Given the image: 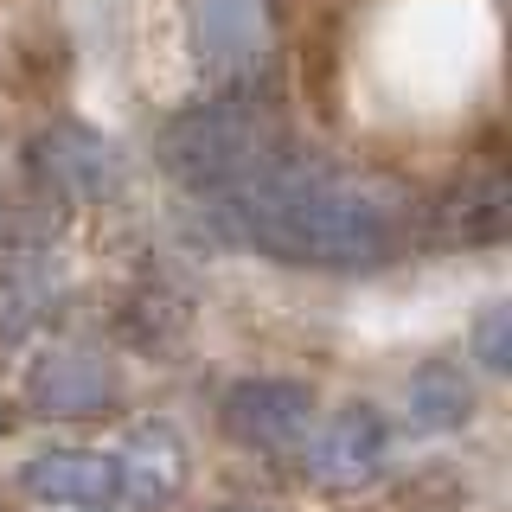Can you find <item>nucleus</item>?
I'll use <instances>...</instances> for the list:
<instances>
[{"label":"nucleus","instance_id":"7","mask_svg":"<svg viewBox=\"0 0 512 512\" xmlns=\"http://www.w3.org/2000/svg\"><path fill=\"white\" fill-rule=\"evenodd\" d=\"M122 397V378L103 352L58 346L45 359H32L26 372V410L32 416H103Z\"/></svg>","mask_w":512,"mask_h":512},{"label":"nucleus","instance_id":"6","mask_svg":"<svg viewBox=\"0 0 512 512\" xmlns=\"http://www.w3.org/2000/svg\"><path fill=\"white\" fill-rule=\"evenodd\" d=\"M26 167L52 199H109L122 186V154L77 122H58L45 135H32Z\"/></svg>","mask_w":512,"mask_h":512},{"label":"nucleus","instance_id":"13","mask_svg":"<svg viewBox=\"0 0 512 512\" xmlns=\"http://www.w3.org/2000/svg\"><path fill=\"white\" fill-rule=\"evenodd\" d=\"M218 512H276V506H218Z\"/></svg>","mask_w":512,"mask_h":512},{"label":"nucleus","instance_id":"4","mask_svg":"<svg viewBox=\"0 0 512 512\" xmlns=\"http://www.w3.org/2000/svg\"><path fill=\"white\" fill-rule=\"evenodd\" d=\"M192 45L218 84H250L276 52V13L269 0H186Z\"/></svg>","mask_w":512,"mask_h":512},{"label":"nucleus","instance_id":"11","mask_svg":"<svg viewBox=\"0 0 512 512\" xmlns=\"http://www.w3.org/2000/svg\"><path fill=\"white\" fill-rule=\"evenodd\" d=\"M448 231H455L461 244H500L506 237V180L500 173H480V180H468L455 192Z\"/></svg>","mask_w":512,"mask_h":512},{"label":"nucleus","instance_id":"8","mask_svg":"<svg viewBox=\"0 0 512 512\" xmlns=\"http://www.w3.org/2000/svg\"><path fill=\"white\" fill-rule=\"evenodd\" d=\"M109 461H116V493H128L135 506H167L186 487V442L173 423H135Z\"/></svg>","mask_w":512,"mask_h":512},{"label":"nucleus","instance_id":"12","mask_svg":"<svg viewBox=\"0 0 512 512\" xmlns=\"http://www.w3.org/2000/svg\"><path fill=\"white\" fill-rule=\"evenodd\" d=\"M474 359L487 365V372H506L512 365V308L506 301H487L474 320Z\"/></svg>","mask_w":512,"mask_h":512},{"label":"nucleus","instance_id":"9","mask_svg":"<svg viewBox=\"0 0 512 512\" xmlns=\"http://www.w3.org/2000/svg\"><path fill=\"white\" fill-rule=\"evenodd\" d=\"M20 487L45 506H103L116 493V461L96 448H39L20 468Z\"/></svg>","mask_w":512,"mask_h":512},{"label":"nucleus","instance_id":"1","mask_svg":"<svg viewBox=\"0 0 512 512\" xmlns=\"http://www.w3.org/2000/svg\"><path fill=\"white\" fill-rule=\"evenodd\" d=\"M212 205L244 244L295 269H372L404 244V192L295 148Z\"/></svg>","mask_w":512,"mask_h":512},{"label":"nucleus","instance_id":"10","mask_svg":"<svg viewBox=\"0 0 512 512\" xmlns=\"http://www.w3.org/2000/svg\"><path fill=\"white\" fill-rule=\"evenodd\" d=\"M474 416V384L461 365L448 359H429L423 372L410 378V429L423 436H442V429H461Z\"/></svg>","mask_w":512,"mask_h":512},{"label":"nucleus","instance_id":"5","mask_svg":"<svg viewBox=\"0 0 512 512\" xmlns=\"http://www.w3.org/2000/svg\"><path fill=\"white\" fill-rule=\"evenodd\" d=\"M218 423L244 448H295L314 423V391L301 378H244L218 397Z\"/></svg>","mask_w":512,"mask_h":512},{"label":"nucleus","instance_id":"14","mask_svg":"<svg viewBox=\"0 0 512 512\" xmlns=\"http://www.w3.org/2000/svg\"><path fill=\"white\" fill-rule=\"evenodd\" d=\"M0 436H7V404H0Z\"/></svg>","mask_w":512,"mask_h":512},{"label":"nucleus","instance_id":"3","mask_svg":"<svg viewBox=\"0 0 512 512\" xmlns=\"http://www.w3.org/2000/svg\"><path fill=\"white\" fill-rule=\"evenodd\" d=\"M384 455H391V429H384V416L372 404H346L333 416H320V423L301 429L295 442V461L301 474L320 480V487H372L384 474Z\"/></svg>","mask_w":512,"mask_h":512},{"label":"nucleus","instance_id":"2","mask_svg":"<svg viewBox=\"0 0 512 512\" xmlns=\"http://www.w3.org/2000/svg\"><path fill=\"white\" fill-rule=\"evenodd\" d=\"M276 154H288L282 122L244 90L192 103L186 116H173L167 135H160V167L180 186L205 192V199H224V192H237L244 180H256Z\"/></svg>","mask_w":512,"mask_h":512}]
</instances>
